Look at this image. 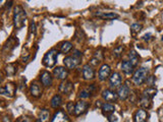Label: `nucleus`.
<instances>
[{
	"label": "nucleus",
	"instance_id": "11",
	"mask_svg": "<svg viewBox=\"0 0 163 122\" xmlns=\"http://www.w3.org/2000/svg\"><path fill=\"white\" fill-rule=\"evenodd\" d=\"M51 122H70V120L68 116V114H66L64 111L58 110L53 115Z\"/></svg>",
	"mask_w": 163,
	"mask_h": 122
},
{
	"label": "nucleus",
	"instance_id": "14",
	"mask_svg": "<svg viewBox=\"0 0 163 122\" xmlns=\"http://www.w3.org/2000/svg\"><path fill=\"white\" fill-rule=\"evenodd\" d=\"M129 94H131V90H129L128 86H127V84H122L121 87L118 88L117 96L120 100H122V101L127 100L128 98Z\"/></svg>",
	"mask_w": 163,
	"mask_h": 122
},
{
	"label": "nucleus",
	"instance_id": "26",
	"mask_svg": "<svg viewBox=\"0 0 163 122\" xmlns=\"http://www.w3.org/2000/svg\"><path fill=\"white\" fill-rule=\"evenodd\" d=\"M5 71H6V75H8V76L14 75H16V71H17L16 64L12 63V64L6 65V67H5Z\"/></svg>",
	"mask_w": 163,
	"mask_h": 122
},
{
	"label": "nucleus",
	"instance_id": "10",
	"mask_svg": "<svg viewBox=\"0 0 163 122\" xmlns=\"http://www.w3.org/2000/svg\"><path fill=\"white\" fill-rule=\"evenodd\" d=\"M89 103L85 101H79L76 103L75 105V115L76 116H81L82 114H84L88 110Z\"/></svg>",
	"mask_w": 163,
	"mask_h": 122
},
{
	"label": "nucleus",
	"instance_id": "5",
	"mask_svg": "<svg viewBox=\"0 0 163 122\" xmlns=\"http://www.w3.org/2000/svg\"><path fill=\"white\" fill-rule=\"evenodd\" d=\"M81 59L82 58L76 57V56H73V55L72 56H68L63 59V64L66 69H73L80 64Z\"/></svg>",
	"mask_w": 163,
	"mask_h": 122
},
{
	"label": "nucleus",
	"instance_id": "7",
	"mask_svg": "<svg viewBox=\"0 0 163 122\" xmlns=\"http://www.w3.org/2000/svg\"><path fill=\"white\" fill-rule=\"evenodd\" d=\"M111 75V68L108 64H103L99 69L98 72V77L101 81H104L107 79H109Z\"/></svg>",
	"mask_w": 163,
	"mask_h": 122
},
{
	"label": "nucleus",
	"instance_id": "22",
	"mask_svg": "<svg viewBox=\"0 0 163 122\" xmlns=\"http://www.w3.org/2000/svg\"><path fill=\"white\" fill-rule=\"evenodd\" d=\"M50 104L52 108H58V107H60L62 104V98L59 95H55L54 97L51 99Z\"/></svg>",
	"mask_w": 163,
	"mask_h": 122
},
{
	"label": "nucleus",
	"instance_id": "21",
	"mask_svg": "<svg viewBox=\"0 0 163 122\" xmlns=\"http://www.w3.org/2000/svg\"><path fill=\"white\" fill-rule=\"evenodd\" d=\"M128 58H129V62L134 65V67H137L139 64V56H138V53L136 52L135 50H132L131 52L128 53Z\"/></svg>",
	"mask_w": 163,
	"mask_h": 122
},
{
	"label": "nucleus",
	"instance_id": "25",
	"mask_svg": "<svg viewBox=\"0 0 163 122\" xmlns=\"http://www.w3.org/2000/svg\"><path fill=\"white\" fill-rule=\"evenodd\" d=\"M72 49V44L70 42H68V41H66V42L61 43V45H60V52L61 53L68 54Z\"/></svg>",
	"mask_w": 163,
	"mask_h": 122
},
{
	"label": "nucleus",
	"instance_id": "27",
	"mask_svg": "<svg viewBox=\"0 0 163 122\" xmlns=\"http://www.w3.org/2000/svg\"><path fill=\"white\" fill-rule=\"evenodd\" d=\"M101 60H102V53L99 51V52H96L95 53L94 57L92 58V60L90 61V63L92 65H94V66H97L100 63V62H101Z\"/></svg>",
	"mask_w": 163,
	"mask_h": 122
},
{
	"label": "nucleus",
	"instance_id": "13",
	"mask_svg": "<svg viewBox=\"0 0 163 122\" xmlns=\"http://www.w3.org/2000/svg\"><path fill=\"white\" fill-rule=\"evenodd\" d=\"M40 80L44 87H51V84H52V75L49 71L44 70L40 75Z\"/></svg>",
	"mask_w": 163,
	"mask_h": 122
},
{
	"label": "nucleus",
	"instance_id": "35",
	"mask_svg": "<svg viewBox=\"0 0 163 122\" xmlns=\"http://www.w3.org/2000/svg\"><path fill=\"white\" fill-rule=\"evenodd\" d=\"M150 38H151V34H150V33H149V34L144 35V37H143V39L145 40V41H149V40H150Z\"/></svg>",
	"mask_w": 163,
	"mask_h": 122
},
{
	"label": "nucleus",
	"instance_id": "2",
	"mask_svg": "<svg viewBox=\"0 0 163 122\" xmlns=\"http://www.w3.org/2000/svg\"><path fill=\"white\" fill-rule=\"evenodd\" d=\"M148 75H149V70L146 67H140L136 70V72L134 73L133 75V84L135 86L139 87V86H142V84L145 83L148 79Z\"/></svg>",
	"mask_w": 163,
	"mask_h": 122
},
{
	"label": "nucleus",
	"instance_id": "19",
	"mask_svg": "<svg viewBox=\"0 0 163 122\" xmlns=\"http://www.w3.org/2000/svg\"><path fill=\"white\" fill-rule=\"evenodd\" d=\"M148 117L147 112L144 109H140L137 111L136 115H135V122H146Z\"/></svg>",
	"mask_w": 163,
	"mask_h": 122
},
{
	"label": "nucleus",
	"instance_id": "4",
	"mask_svg": "<svg viewBox=\"0 0 163 122\" xmlns=\"http://www.w3.org/2000/svg\"><path fill=\"white\" fill-rule=\"evenodd\" d=\"M16 84L13 83H8L6 84L5 87L0 88V95L5 96L7 98H12L14 97V93H16Z\"/></svg>",
	"mask_w": 163,
	"mask_h": 122
},
{
	"label": "nucleus",
	"instance_id": "24",
	"mask_svg": "<svg viewBox=\"0 0 163 122\" xmlns=\"http://www.w3.org/2000/svg\"><path fill=\"white\" fill-rule=\"evenodd\" d=\"M101 109H102L103 113H104V114H108V113L114 112V110H115V107H114L113 104H111V103H104V104L102 105Z\"/></svg>",
	"mask_w": 163,
	"mask_h": 122
},
{
	"label": "nucleus",
	"instance_id": "28",
	"mask_svg": "<svg viewBox=\"0 0 163 122\" xmlns=\"http://www.w3.org/2000/svg\"><path fill=\"white\" fill-rule=\"evenodd\" d=\"M91 94H92V92L90 91V88H84V90H82L80 92V94H79V97L81 99H88V98H90L91 97Z\"/></svg>",
	"mask_w": 163,
	"mask_h": 122
},
{
	"label": "nucleus",
	"instance_id": "33",
	"mask_svg": "<svg viewBox=\"0 0 163 122\" xmlns=\"http://www.w3.org/2000/svg\"><path fill=\"white\" fill-rule=\"evenodd\" d=\"M30 33H31L32 35L36 34V24H35V21H31V24H30Z\"/></svg>",
	"mask_w": 163,
	"mask_h": 122
},
{
	"label": "nucleus",
	"instance_id": "9",
	"mask_svg": "<svg viewBox=\"0 0 163 122\" xmlns=\"http://www.w3.org/2000/svg\"><path fill=\"white\" fill-rule=\"evenodd\" d=\"M53 75L55 79L64 80L68 75V69L65 67H62V66H57V67H55V69L53 70Z\"/></svg>",
	"mask_w": 163,
	"mask_h": 122
},
{
	"label": "nucleus",
	"instance_id": "16",
	"mask_svg": "<svg viewBox=\"0 0 163 122\" xmlns=\"http://www.w3.org/2000/svg\"><path fill=\"white\" fill-rule=\"evenodd\" d=\"M30 94L35 98H40L41 95H42V88H41L40 84L37 83H33L30 86Z\"/></svg>",
	"mask_w": 163,
	"mask_h": 122
},
{
	"label": "nucleus",
	"instance_id": "12",
	"mask_svg": "<svg viewBox=\"0 0 163 122\" xmlns=\"http://www.w3.org/2000/svg\"><path fill=\"white\" fill-rule=\"evenodd\" d=\"M83 77L84 79L89 80L93 79L95 77V70L90 64H85L83 67Z\"/></svg>",
	"mask_w": 163,
	"mask_h": 122
},
{
	"label": "nucleus",
	"instance_id": "17",
	"mask_svg": "<svg viewBox=\"0 0 163 122\" xmlns=\"http://www.w3.org/2000/svg\"><path fill=\"white\" fill-rule=\"evenodd\" d=\"M121 69H122V71L124 72V75H131L134 73L135 67L128 60H124V61H122V63H121Z\"/></svg>",
	"mask_w": 163,
	"mask_h": 122
},
{
	"label": "nucleus",
	"instance_id": "20",
	"mask_svg": "<svg viewBox=\"0 0 163 122\" xmlns=\"http://www.w3.org/2000/svg\"><path fill=\"white\" fill-rule=\"evenodd\" d=\"M156 93H157L156 88H155L154 87H149V88H146V90L143 92L142 97L147 98V99H149V100H152V99L154 98V96L156 95Z\"/></svg>",
	"mask_w": 163,
	"mask_h": 122
},
{
	"label": "nucleus",
	"instance_id": "29",
	"mask_svg": "<svg viewBox=\"0 0 163 122\" xmlns=\"http://www.w3.org/2000/svg\"><path fill=\"white\" fill-rule=\"evenodd\" d=\"M141 29H142V25L141 24H133L131 25V31L133 34H137V33H139Z\"/></svg>",
	"mask_w": 163,
	"mask_h": 122
},
{
	"label": "nucleus",
	"instance_id": "6",
	"mask_svg": "<svg viewBox=\"0 0 163 122\" xmlns=\"http://www.w3.org/2000/svg\"><path fill=\"white\" fill-rule=\"evenodd\" d=\"M59 92L63 95H70L72 93L73 91V84L72 81H68V80H62V83L59 84V88H58Z\"/></svg>",
	"mask_w": 163,
	"mask_h": 122
},
{
	"label": "nucleus",
	"instance_id": "34",
	"mask_svg": "<svg viewBox=\"0 0 163 122\" xmlns=\"http://www.w3.org/2000/svg\"><path fill=\"white\" fill-rule=\"evenodd\" d=\"M146 81H147V84H148V86L149 87H153L155 84V77L154 76H149Z\"/></svg>",
	"mask_w": 163,
	"mask_h": 122
},
{
	"label": "nucleus",
	"instance_id": "23",
	"mask_svg": "<svg viewBox=\"0 0 163 122\" xmlns=\"http://www.w3.org/2000/svg\"><path fill=\"white\" fill-rule=\"evenodd\" d=\"M49 118H50L49 111L46 109H43V110H41V112H40L38 122H48L49 121Z\"/></svg>",
	"mask_w": 163,
	"mask_h": 122
},
{
	"label": "nucleus",
	"instance_id": "15",
	"mask_svg": "<svg viewBox=\"0 0 163 122\" xmlns=\"http://www.w3.org/2000/svg\"><path fill=\"white\" fill-rule=\"evenodd\" d=\"M102 98L105 100L106 102H115L118 99V96L116 93H114L111 90H104L102 92Z\"/></svg>",
	"mask_w": 163,
	"mask_h": 122
},
{
	"label": "nucleus",
	"instance_id": "32",
	"mask_svg": "<svg viewBox=\"0 0 163 122\" xmlns=\"http://www.w3.org/2000/svg\"><path fill=\"white\" fill-rule=\"evenodd\" d=\"M16 122H35V120L33 119L31 117H28V116H23V117H20L18 120Z\"/></svg>",
	"mask_w": 163,
	"mask_h": 122
},
{
	"label": "nucleus",
	"instance_id": "18",
	"mask_svg": "<svg viewBox=\"0 0 163 122\" xmlns=\"http://www.w3.org/2000/svg\"><path fill=\"white\" fill-rule=\"evenodd\" d=\"M95 16L102 18V20H115V18L119 17V16L115 12H97Z\"/></svg>",
	"mask_w": 163,
	"mask_h": 122
},
{
	"label": "nucleus",
	"instance_id": "38",
	"mask_svg": "<svg viewBox=\"0 0 163 122\" xmlns=\"http://www.w3.org/2000/svg\"><path fill=\"white\" fill-rule=\"evenodd\" d=\"M2 81V79H1V75H0V83Z\"/></svg>",
	"mask_w": 163,
	"mask_h": 122
},
{
	"label": "nucleus",
	"instance_id": "37",
	"mask_svg": "<svg viewBox=\"0 0 163 122\" xmlns=\"http://www.w3.org/2000/svg\"><path fill=\"white\" fill-rule=\"evenodd\" d=\"M12 0H10V1H9L8 3H7V5H6V6H7V8H9V7L12 6Z\"/></svg>",
	"mask_w": 163,
	"mask_h": 122
},
{
	"label": "nucleus",
	"instance_id": "30",
	"mask_svg": "<svg viewBox=\"0 0 163 122\" xmlns=\"http://www.w3.org/2000/svg\"><path fill=\"white\" fill-rule=\"evenodd\" d=\"M75 105L76 104H73V102H68V104H66V109H68V112L70 115L75 114Z\"/></svg>",
	"mask_w": 163,
	"mask_h": 122
},
{
	"label": "nucleus",
	"instance_id": "31",
	"mask_svg": "<svg viewBox=\"0 0 163 122\" xmlns=\"http://www.w3.org/2000/svg\"><path fill=\"white\" fill-rule=\"evenodd\" d=\"M123 49H124V48L122 46H119V47L115 48V49L113 50V55L115 57H119L120 55L122 54V52H123Z\"/></svg>",
	"mask_w": 163,
	"mask_h": 122
},
{
	"label": "nucleus",
	"instance_id": "36",
	"mask_svg": "<svg viewBox=\"0 0 163 122\" xmlns=\"http://www.w3.org/2000/svg\"><path fill=\"white\" fill-rule=\"evenodd\" d=\"M5 4H6V0H0V8H2Z\"/></svg>",
	"mask_w": 163,
	"mask_h": 122
},
{
	"label": "nucleus",
	"instance_id": "3",
	"mask_svg": "<svg viewBox=\"0 0 163 122\" xmlns=\"http://www.w3.org/2000/svg\"><path fill=\"white\" fill-rule=\"evenodd\" d=\"M57 57H58V51L55 49V48H53V49L49 50L45 55H44L42 63L44 66H46V67L51 68L56 64Z\"/></svg>",
	"mask_w": 163,
	"mask_h": 122
},
{
	"label": "nucleus",
	"instance_id": "1",
	"mask_svg": "<svg viewBox=\"0 0 163 122\" xmlns=\"http://www.w3.org/2000/svg\"><path fill=\"white\" fill-rule=\"evenodd\" d=\"M26 20H27V13L25 9L20 5L14 6L13 8V25L16 29H21L25 25Z\"/></svg>",
	"mask_w": 163,
	"mask_h": 122
},
{
	"label": "nucleus",
	"instance_id": "8",
	"mask_svg": "<svg viewBox=\"0 0 163 122\" xmlns=\"http://www.w3.org/2000/svg\"><path fill=\"white\" fill-rule=\"evenodd\" d=\"M121 83H122L121 75L118 72H113L112 75H110V77H109V84H110L111 88H119V86H121Z\"/></svg>",
	"mask_w": 163,
	"mask_h": 122
}]
</instances>
